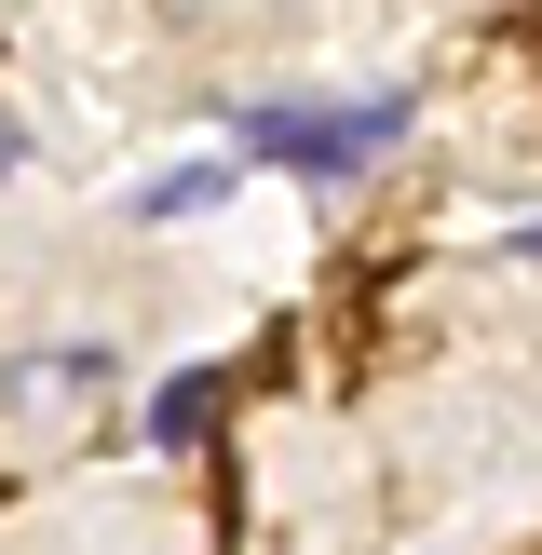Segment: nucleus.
I'll return each mask as SVG.
<instances>
[{"instance_id":"nucleus-4","label":"nucleus","mask_w":542,"mask_h":555,"mask_svg":"<svg viewBox=\"0 0 542 555\" xmlns=\"http://www.w3.org/2000/svg\"><path fill=\"white\" fill-rule=\"evenodd\" d=\"M515 258H542V217H529V231H515Z\"/></svg>"},{"instance_id":"nucleus-3","label":"nucleus","mask_w":542,"mask_h":555,"mask_svg":"<svg viewBox=\"0 0 542 555\" xmlns=\"http://www.w3.org/2000/svg\"><path fill=\"white\" fill-rule=\"evenodd\" d=\"M217 190H231V163H177V177H150V190H136V217H204Z\"/></svg>"},{"instance_id":"nucleus-2","label":"nucleus","mask_w":542,"mask_h":555,"mask_svg":"<svg viewBox=\"0 0 542 555\" xmlns=\"http://www.w3.org/2000/svg\"><path fill=\"white\" fill-rule=\"evenodd\" d=\"M217 406H231V379H217V366H190V379H163L150 434H163V448H204V421H217Z\"/></svg>"},{"instance_id":"nucleus-1","label":"nucleus","mask_w":542,"mask_h":555,"mask_svg":"<svg viewBox=\"0 0 542 555\" xmlns=\"http://www.w3.org/2000/svg\"><path fill=\"white\" fill-rule=\"evenodd\" d=\"M244 150L285 163V177H366V163L406 150V95H258Z\"/></svg>"}]
</instances>
